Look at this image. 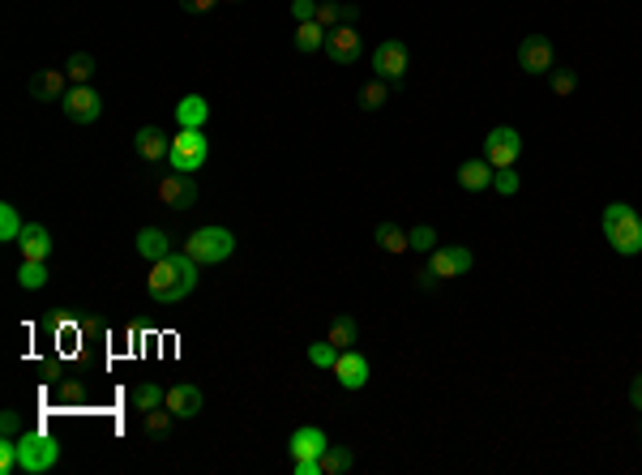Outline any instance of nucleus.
Here are the masks:
<instances>
[{"label": "nucleus", "mask_w": 642, "mask_h": 475, "mask_svg": "<svg viewBox=\"0 0 642 475\" xmlns=\"http://www.w3.org/2000/svg\"><path fill=\"white\" fill-rule=\"evenodd\" d=\"M210 159V142L201 129H181L172 137V150H167V167L172 172H201Z\"/></svg>", "instance_id": "nucleus-5"}, {"label": "nucleus", "mask_w": 642, "mask_h": 475, "mask_svg": "<svg viewBox=\"0 0 642 475\" xmlns=\"http://www.w3.org/2000/svg\"><path fill=\"white\" fill-rule=\"evenodd\" d=\"M206 120H210V103L201 95H184L176 103V125L181 129H206Z\"/></svg>", "instance_id": "nucleus-19"}, {"label": "nucleus", "mask_w": 642, "mask_h": 475, "mask_svg": "<svg viewBox=\"0 0 642 475\" xmlns=\"http://www.w3.org/2000/svg\"><path fill=\"white\" fill-rule=\"evenodd\" d=\"M95 56H90V51H73V56H69L65 61V73H69V82L73 86H90V78H95Z\"/></svg>", "instance_id": "nucleus-25"}, {"label": "nucleus", "mask_w": 642, "mask_h": 475, "mask_svg": "<svg viewBox=\"0 0 642 475\" xmlns=\"http://www.w3.org/2000/svg\"><path fill=\"white\" fill-rule=\"evenodd\" d=\"M17 287L22 292H39V287H48V262H26L17 265Z\"/></svg>", "instance_id": "nucleus-26"}, {"label": "nucleus", "mask_w": 642, "mask_h": 475, "mask_svg": "<svg viewBox=\"0 0 642 475\" xmlns=\"http://www.w3.org/2000/svg\"><path fill=\"white\" fill-rule=\"evenodd\" d=\"M326 445H330V437L321 433V428L304 424V428H296V433H292L287 450H292V459H321V454H326Z\"/></svg>", "instance_id": "nucleus-17"}, {"label": "nucleus", "mask_w": 642, "mask_h": 475, "mask_svg": "<svg viewBox=\"0 0 642 475\" xmlns=\"http://www.w3.org/2000/svg\"><path fill=\"white\" fill-rule=\"evenodd\" d=\"M137 253H142L146 262H159V257L172 253V236H167L163 228H142L137 231Z\"/></svg>", "instance_id": "nucleus-21"}, {"label": "nucleus", "mask_w": 642, "mask_h": 475, "mask_svg": "<svg viewBox=\"0 0 642 475\" xmlns=\"http://www.w3.org/2000/svg\"><path fill=\"white\" fill-rule=\"evenodd\" d=\"M334 360H339V347L330 343H309V364H313V368H334Z\"/></svg>", "instance_id": "nucleus-32"}, {"label": "nucleus", "mask_w": 642, "mask_h": 475, "mask_svg": "<svg viewBox=\"0 0 642 475\" xmlns=\"http://www.w3.org/2000/svg\"><path fill=\"white\" fill-rule=\"evenodd\" d=\"M133 146L137 154L146 159V163H167V150H172V137H167L159 125H142V129L133 133Z\"/></svg>", "instance_id": "nucleus-16"}, {"label": "nucleus", "mask_w": 642, "mask_h": 475, "mask_svg": "<svg viewBox=\"0 0 642 475\" xmlns=\"http://www.w3.org/2000/svg\"><path fill=\"white\" fill-rule=\"evenodd\" d=\"M17 248H22V257H26V262H48L51 257V231L43 228V223H26Z\"/></svg>", "instance_id": "nucleus-18"}, {"label": "nucleus", "mask_w": 642, "mask_h": 475, "mask_svg": "<svg viewBox=\"0 0 642 475\" xmlns=\"http://www.w3.org/2000/svg\"><path fill=\"white\" fill-rule=\"evenodd\" d=\"M471 248L462 245H445V248H433V257H428V270L437 275V279H459V275H471Z\"/></svg>", "instance_id": "nucleus-10"}, {"label": "nucleus", "mask_w": 642, "mask_h": 475, "mask_svg": "<svg viewBox=\"0 0 642 475\" xmlns=\"http://www.w3.org/2000/svg\"><path fill=\"white\" fill-rule=\"evenodd\" d=\"M493 189L501 197H514V193H518V172H514V167H497V172H493Z\"/></svg>", "instance_id": "nucleus-36"}, {"label": "nucleus", "mask_w": 642, "mask_h": 475, "mask_svg": "<svg viewBox=\"0 0 642 475\" xmlns=\"http://www.w3.org/2000/svg\"><path fill=\"white\" fill-rule=\"evenodd\" d=\"M201 265L189 257V253H167L159 262H150V275H146V287H150V300L154 304H184L189 295L198 292V275Z\"/></svg>", "instance_id": "nucleus-1"}, {"label": "nucleus", "mask_w": 642, "mask_h": 475, "mask_svg": "<svg viewBox=\"0 0 642 475\" xmlns=\"http://www.w3.org/2000/svg\"><path fill=\"white\" fill-rule=\"evenodd\" d=\"M22 471L17 467V437H0V475Z\"/></svg>", "instance_id": "nucleus-35"}, {"label": "nucleus", "mask_w": 642, "mask_h": 475, "mask_svg": "<svg viewBox=\"0 0 642 475\" xmlns=\"http://www.w3.org/2000/svg\"><path fill=\"white\" fill-rule=\"evenodd\" d=\"M518 154H523V137H518V129H510V125H497V129L484 137V159L493 167H514Z\"/></svg>", "instance_id": "nucleus-7"}, {"label": "nucleus", "mask_w": 642, "mask_h": 475, "mask_svg": "<svg viewBox=\"0 0 642 475\" xmlns=\"http://www.w3.org/2000/svg\"><path fill=\"white\" fill-rule=\"evenodd\" d=\"M172 420H176V415L167 411V403H163V407H154V411H146V433H150V437H167Z\"/></svg>", "instance_id": "nucleus-33"}, {"label": "nucleus", "mask_w": 642, "mask_h": 475, "mask_svg": "<svg viewBox=\"0 0 642 475\" xmlns=\"http://www.w3.org/2000/svg\"><path fill=\"white\" fill-rule=\"evenodd\" d=\"M317 5H321V0H292V17H296V22H313Z\"/></svg>", "instance_id": "nucleus-39"}, {"label": "nucleus", "mask_w": 642, "mask_h": 475, "mask_svg": "<svg viewBox=\"0 0 642 475\" xmlns=\"http://www.w3.org/2000/svg\"><path fill=\"white\" fill-rule=\"evenodd\" d=\"M228 5H240V0H228Z\"/></svg>", "instance_id": "nucleus-43"}, {"label": "nucleus", "mask_w": 642, "mask_h": 475, "mask_svg": "<svg viewBox=\"0 0 642 475\" xmlns=\"http://www.w3.org/2000/svg\"><path fill=\"white\" fill-rule=\"evenodd\" d=\"M356 467V454L347 450V445H326V454H321V471L326 475H347Z\"/></svg>", "instance_id": "nucleus-27"}, {"label": "nucleus", "mask_w": 642, "mask_h": 475, "mask_svg": "<svg viewBox=\"0 0 642 475\" xmlns=\"http://www.w3.org/2000/svg\"><path fill=\"white\" fill-rule=\"evenodd\" d=\"M184 253H189L198 265H223L231 253H236V236H231L228 228L210 223V228H198L189 240H184Z\"/></svg>", "instance_id": "nucleus-4"}, {"label": "nucleus", "mask_w": 642, "mask_h": 475, "mask_svg": "<svg viewBox=\"0 0 642 475\" xmlns=\"http://www.w3.org/2000/svg\"><path fill=\"white\" fill-rule=\"evenodd\" d=\"M326 26H321V22H296V51H321L326 48Z\"/></svg>", "instance_id": "nucleus-24"}, {"label": "nucleus", "mask_w": 642, "mask_h": 475, "mask_svg": "<svg viewBox=\"0 0 642 475\" xmlns=\"http://www.w3.org/2000/svg\"><path fill=\"white\" fill-rule=\"evenodd\" d=\"M330 343L339 347V351H347V347H356L360 343V326H356V317H347V312H339L334 321H330V334H326Z\"/></svg>", "instance_id": "nucleus-23"}, {"label": "nucleus", "mask_w": 642, "mask_h": 475, "mask_svg": "<svg viewBox=\"0 0 642 475\" xmlns=\"http://www.w3.org/2000/svg\"><path fill=\"white\" fill-rule=\"evenodd\" d=\"M407 65H412V56H407V48L398 39H381L377 48H373V73H377L381 82H398L407 73Z\"/></svg>", "instance_id": "nucleus-9"}, {"label": "nucleus", "mask_w": 642, "mask_h": 475, "mask_svg": "<svg viewBox=\"0 0 642 475\" xmlns=\"http://www.w3.org/2000/svg\"><path fill=\"white\" fill-rule=\"evenodd\" d=\"M493 172H497V167L488 163V159H467V163L459 167V184L467 189V193H479V189H493Z\"/></svg>", "instance_id": "nucleus-20"}, {"label": "nucleus", "mask_w": 642, "mask_h": 475, "mask_svg": "<svg viewBox=\"0 0 642 475\" xmlns=\"http://www.w3.org/2000/svg\"><path fill=\"white\" fill-rule=\"evenodd\" d=\"M356 17H360L356 5H334V0H321V5H317V22H321L326 31H334V26H356Z\"/></svg>", "instance_id": "nucleus-22"}, {"label": "nucleus", "mask_w": 642, "mask_h": 475, "mask_svg": "<svg viewBox=\"0 0 642 475\" xmlns=\"http://www.w3.org/2000/svg\"><path fill=\"white\" fill-rule=\"evenodd\" d=\"M201 407H206V394H201L193 381H181V386L167 390V411H172L176 420H193V415H201Z\"/></svg>", "instance_id": "nucleus-15"}, {"label": "nucleus", "mask_w": 642, "mask_h": 475, "mask_svg": "<svg viewBox=\"0 0 642 475\" xmlns=\"http://www.w3.org/2000/svg\"><path fill=\"white\" fill-rule=\"evenodd\" d=\"M518 65H523V73H553V43L544 39V34H531V39H523L518 43Z\"/></svg>", "instance_id": "nucleus-13"}, {"label": "nucleus", "mask_w": 642, "mask_h": 475, "mask_svg": "<svg viewBox=\"0 0 642 475\" xmlns=\"http://www.w3.org/2000/svg\"><path fill=\"white\" fill-rule=\"evenodd\" d=\"M22 231H26V223H22V214H17V206H0V240L5 245H17L22 240Z\"/></svg>", "instance_id": "nucleus-29"}, {"label": "nucleus", "mask_w": 642, "mask_h": 475, "mask_svg": "<svg viewBox=\"0 0 642 475\" xmlns=\"http://www.w3.org/2000/svg\"><path fill=\"white\" fill-rule=\"evenodd\" d=\"M163 403H167L163 386H154V381H142V386H133V407H137V411H154V407H163Z\"/></svg>", "instance_id": "nucleus-30"}, {"label": "nucleus", "mask_w": 642, "mask_h": 475, "mask_svg": "<svg viewBox=\"0 0 642 475\" xmlns=\"http://www.w3.org/2000/svg\"><path fill=\"white\" fill-rule=\"evenodd\" d=\"M214 5H223V0H181L184 14H210Z\"/></svg>", "instance_id": "nucleus-40"}, {"label": "nucleus", "mask_w": 642, "mask_h": 475, "mask_svg": "<svg viewBox=\"0 0 642 475\" xmlns=\"http://www.w3.org/2000/svg\"><path fill=\"white\" fill-rule=\"evenodd\" d=\"M159 201L172 206V210L198 206V176L193 172H167L163 181H159Z\"/></svg>", "instance_id": "nucleus-8"}, {"label": "nucleus", "mask_w": 642, "mask_h": 475, "mask_svg": "<svg viewBox=\"0 0 642 475\" xmlns=\"http://www.w3.org/2000/svg\"><path fill=\"white\" fill-rule=\"evenodd\" d=\"M629 403H634V411H642V373L634 377V386H629Z\"/></svg>", "instance_id": "nucleus-42"}, {"label": "nucleus", "mask_w": 642, "mask_h": 475, "mask_svg": "<svg viewBox=\"0 0 642 475\" xmlns=\"http://www.w3.org/2000/svg\"><path fill=\"white\" fill-rule=\"evenodd\" d=\"M600 228L609 236L612 253H621V257H638L642 253V219L634 214L629 201H612L604 219H600Z\"/></svg>", "instance_id": "nucleus-2"}, {"label": "nucleus", "mask_w": 642, "mask_h": 475, "mask_svg": "<svg viewBox=\"0 0 642 475\" xmlns=\"http://www.w3.org/2000/svg\"><path fill=\"white\" fill-rule=\"evenodd\" d=\"M82 381H65V386H60V398H65V403H78V398H82Z\"/></svg>", "instance_id": "nucleus-41"}, {"label": "nucleus", "mask_w": 642, "mask_h": 475, "mask_svg": "<svg viewBox=\"0 0 642 475\" xmlns=\"http://www.w3.org/2000/svg\"><path fill=\"white\" fill-rule=\"evenodd\" d=\"M60 462V442L43 433V428H22L17 437V467L26 475H48Z\"/></svg>", "instance_id": "nucleus-3"}, {"label": "nucleus", "mask_w": 642, "mask_h": 475, "mask_svg": "<svg viewBox=\"0 0 642 475\" xmlns=\"http://www.w3.org/2000/svg\"><path fill=\"white\" fill-rule=\"evenodd\" d=\"M373 240H377L386 253H403V248H412V236L403 228H395V223H381L377 231H373Z\"/></svg>", "instance_id": "nucleus-28"}, {"label": "nucleus", "mask_w": 642, "mask_h": 475, "mask_svg": "<svg viewBox=\"0 0 642 475\" xmlns=\"http://www.w3.org/2000/svg\"><path fill=\"white\" fill-rule=\"evenodd\" d=\"M334 61V65H356L364 56V43H360V31L356 26H334L326 34V48H321Z\"/></svg>", "instance_id": "nucleus-11"}, {"label": "nucleus", "mask_w": 642, "mask_h": 475, "mask_svg": "<svg viewBox=\"0 0 642 475\" xmlns=\"http://www.w3.org/2000/svg\"><path fill=\"white\" fill-rule=\"evenodd\" d=\"M0 437H22V415L17 411H0Z\"/></svg>", "instance_id": "nucleus-38"}, {"label": "nucleus", "mask_w": 642, "mask_h": 475, "mask_svg": "<svg viewBox=\"0 0 642 475\" xmlns=\"http://www.w3.org/2000/svg\"><path fill=\"white\" fill-rule=\"evenodd\" d=\"M548 78H553V95H557V98H570L578 90V78L570 73V69H553Z\"/></svg>", "instance_id": "nucleus-34"}, {"label": "nucleus", "mask_w": 642, "mask_h": 475, "mask_svg": "<svg viewBox=\"0 0 642 475\" xmlns=\"http://www.w3.org/2000/svg\"><path fill=\"white\" fill-rule=\"evenodd\" d=\"M386 103H390V86L381 82H368V86H360V107L364 112H381V107H386Z\"/></svg>", "instance_id": "nucleus-31"}, {"label": "nucleus", "mask_w": 642, "mask_h": 475, "mask_svg": "<svg viewBox=\"0 0 642 475\" xmlns=\"http://www.w3.org/2000/svg\"><path fill=\"white\" fill-rule=\"evenodd\" d=\"M334 377H339L343 390H364L368 386V360H364L356 347H347V351H339V360H334Z\"/></svg>", "instance_id": "nucleus-14"}, {"label": "nucleus", "mask_w": 642, "mask_h": 475, "mask_svg": "<svg viewBox=\"0 0 642 475\" xmlns=\"http://www.w3.org/2000/svg\"><path fill=\"white\" fill-rule=\"evenodd\" d=\"M407 236H412V248H415V253H433V248H437V231L428 228V223H420V228H412V231H407Z\"/></svg>", "instance_id": "nucleus-37"}, {"label": "nucleus", "mask_w": 642, "mask_h": 475, "mask_svg": "<svg viewBox=\"0 0 642 475\" xmlns=\"http://www.w3.org/2000/svg\"><path fill=\"white\" fill-rule=\"evenodd\" d=\"M69 86L73 82H69L65 69H39V73H31L26 90H31V98H39V103H60Z\"/></svg>", "instance_id": "nucleus-12"}, {"label": "nucleus", "mask_w": 642, "mask_h": 475, "mask_svg": "<svg viewBox=\"0 0 642 475\" xmlns=\"http://www.w3.org/2000/svg\"><path fill=\"white\" fill-rule=\"evenodd\" d=\"M60 112H65L73 125H95L103 116V98L95 86H69L65 98H60Z\"/></svg>", "instance_id": "nucleus-6"}]
</instances>
